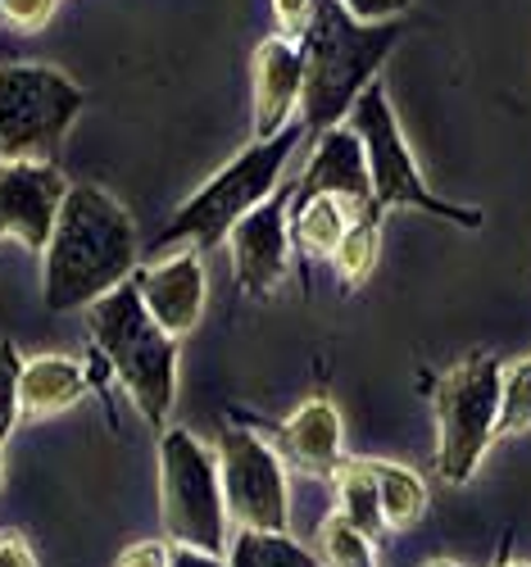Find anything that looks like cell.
<instances>
[{
	"instance_id": "1",
	"label": "cell",
	"mask_w": 531,
	"mask_h": 567,
	"mask_svg": "<svg viewBox=\"0 0 531 567\" xmlns=\"http://www.w3.org/2000/svg\"><path fill=\"white\" fill-rule=\"evenodd\" d=\"M136 272V223L95 182H73L41 250V300L51 313L86 309Z\"/></svg>"
},
{
	"instance_id": "2",
	"label": "cell",
	"mask_w": 531,
	"mask_h": 567,
	"mask_svg": "<svg viewBox=\"0 0 531 567\" xmlns=\"http://www.w3.org/2000/svg\"><path fill=\"white\" fill-rule=\"evenodd\" d=\"M400 23H359L341 0H318L300 37L305 86H300V127L318 141L341 127L355 101L377 82V69L396 51Z\"/></svg>"
},
{
	"instance_id": "3",
	"label": "cell",
	"mask_w": 531,
	"mask_h": 567,
	"mask_svg": "<svg viewBox=\"0 0 531 567\" xmlns=\"http://www.w3.org/2000/svg\"><path fill=\"white\" fill-rule=\"evenodd\" d=\"M86 332L101 363L123 382L136 413L164 432L177 400V341L146 313L132 277L95 305H86Z\"/></svg>"
},
{
	"instance_id": "4",
	"label": "cell",
	"mask_w": 531,
	"mask_h": 567,
	"mask_svg": "<svg viewBox=\"0 0 531 567\" xmlns=\"http://www.w3.org/2000/svg\"><path fill=\"white\" fill-rule=\"evenodd\" d=\"M305 127H286L273 141H255L236 159H227L196 196H186V205L164 223L160 246H191V250H214L227 241V231L246 218L255 205H264L277 186H282V168L292 164L296 146H300Z\"/></svg>"
},
{
	"instance_id": "5",
	"label": "cell",
	"mask_w": 531,
	"mask_h": 567,
	"mask_svg": "<svg viewBox=\"0 0 531 567\" xmlns=\"http://www.w3.org/2000/svg\"><path fill=\"white\" fill-rule=\"evenodd\" d=\"M82 105V86L64 69L6 64L0 69V164H55Z\"/></svg>"
},
{
	"instance_id": "6",
	"label": "cell",
	"mask_w": 531,
	"mask_h": 567,
	"mask_svg": "<svg viewBox=\"0 0 531 567\" xmlns=\"http://www.w3.org/2000/svg\"><path fill=\"white\" fill-rule=\"evenodd\" d=\"M500 372L496 354H468L441 372L431 386L437 404V472L450 486L472 482L487 450L496 445V417H500Z\"/></svg>"
},
{
	"instance_id": "7",
	"label": "cell",
	"mask_w": 531,
	"mask_h": 567,
	"mask_svg": "<svg viewBox=\"0 0 531 567\" xmlns=\"http://www.w3.org/2000/svg\"><path fill=\"white\" fill-rule=\"evenodd\" d=\"M160 517L173 545L227 554V504L218 486V458L186 427L160 436Z\"/></svg>"
},
{
	"instance_id": "8",
	"label": "cell",
	"mask_w": 531,
	"mask_h": 567,
	"mask_svg": "<svg viewBox=\"0 0 531 567\" xmlns=\"http://www.w3.org/2000/svg\"><path fill=\"white\" fill-rule=\"evenodd\" d=\"M346 127L359 136L364 146V159H368V177H372V200L377 209H396V205H409V209H422V214H437L446 223H459V227H481V214L468 209V205H450L441 200L431 186L422 182L413 155H409V141L400 132V118L391 110V96L386 86L372 82L364 96L355 101Z\"/></svg>"
},
{
	"instance_id": "9",
	"label": "cell",
	"mask_w": 531,
	"mask_h": 567,
	"mask_svg": "<svg viewBox=\"0 0 531 567\" xmlns=\"http://www.w3.org/2000/svg\"><path fill=\"white\" fill-rule=\"evenodd\" d=\"M218 486L227 504V523L236 532H273L282 536L292 523V495H286V463L277 450L241 422L218 432Z\"/></svg>"
},
{
	"instance_id": "10",
	"label": "cell",
	"mask_w": 531,
	"mask_h": 567,
	"mask_svg": "<svg viewBox=\"0 0 531 567\" xmlns=\"http://www.w3.org/2000/svg\"><path fill=\"white\" fill-rule=\"evenodd\" d=\"M292 200H296V182H282L264 205H255L227 231L236 287L255 300L273 296L286 277V264H292Z\"/></svg>"
},
{
	"instance_id": "11",
	"label": "cell",
	"mask_w": 531,
	"mask_h": 567,
	"mask_svg": "<svg viewBox=\"0 0 531 567\" xmlns=\"http://www.w3.org/2000/svg\"><path fill=\"white\" fill-rule=\"evenodd\" d=\"M69 186L55 164H0V241L10 236L41 255Z\"/></svg>"
},
{
	"instance_id": "12",
	"label": "cell",
	"mask_w": 531,
	"mask_h": 567,
	"mask_svg": "<svg viewBox=\"0 0 531 567\" xmlns=\"http://www.w3.org/2000/svg\"><path fill=\"white\" fill-rule=\"evenodd\" d=\"M132 287L146 305V313L164 327L173 341H182L186 332H196V322L205 313L210 300V277H205V259L201 250H173L146 268L132 272Z\"/></svg>"
},
{
	"instance_id": "13",
	"label": "cell",
	"mask_w": 531,
	"mask_h": 567,
	"mask_svg": "<svg viewBox=\"0 0 531 567\" xmlns=\"http://www.w3.org/2000/svg\"><path fill=\"white\" fill-rule=\"evenodd\" d=\"M300 86H305V60H300V41L286 37H264L259 51L251 60V127L255 141H273L277 132L292 127L300 110Z\"/></svg>"
},
{
	"instance_id": "14",
	"label": "cell",
	"mask_w": 531,
	"mask_h": 567,
	"mask_svg": "<svg viewBox=\"0 0 531 567\" xmlns=\"http://www.w3.org/2000/svg\"><path fill=\"white\" fill-rule=\"evenodd\" d=\"M305 196H341L359 209H377L368 159H364V146L350 127H331L327 136H318V146L305 164V177L296 182V200H305Z\"/></svg>"
},
{
	"instance_id": "15",
	"label": "cell",
	"mask_w": 531,
	"mask_h": 567,
	"mask_svg": "<svg viewBox=\"0 0 531 567\" xmlns=\"http://www.w3.org/2000/svg\"><path fill=\"white\" fill-rule=\"evenodd\" d=\"M86 386H91V372L73 354H32L19 368V417L23 422L60 417L73 404H82Z\"/></svg>"
},
{
	"instance_id": "16",
	"label": "cell",
	"mask_w": 531,
	"mask_h": 567,
	"mask_svg": "<svg viewBox=\"0 0 531 567\" xmlns=\"http://www.w3.org/2000/svg\"><path fill=\"white\" fill-rule=\"evenodd\" d=\"M282 454L309 477H331L341 467V413L331 400L314 395L282 422Z\"/></svg>"
},
{
	"instance_id": "17",
	"label": "cell",
	"mask_w": 531,
	"mask_h": 567,
	"mask_svg": "<svg viewBox=\"0 0 531 567\" xmlns=\"http://www.w3.org/2000/svg\"><path fill=\"white\" fill-rule=\"evenodd\" d=\"M359 214H368V209H359V205H350L341 196H305V200H292V246H300V255L309 264L331 259Z\"/></svg>"
},
{
	"instance_id": "18",
	"label": "cell",
	"mask_w": 531,
	"mask_h": 567,
	"mask_svg": "<svg viewBox=\"0 0 531 567\" xmlns=\"http://www.w3.org/2000/svg\"><path fill=\"white\" fill-rule=\"evenodd\" d=\"M372 482H377V508H381V527L386 536L413 532L427 517V482L405 463H386L372 458Z\"/></svg>"
},
{
	"instance_id": "19",
	"label": "cell",
	"mask_w": 531,
	"mask_h": 567,
	"mask_svg": "<svg viewBox=\"0 0 531 567\" xmlns=\"http://www.w3.org/2000/svg\"><path fill=\"white\" fill-rule=\"evenodd\" d=\"M327 482H331V495H336V513H341L350 527H359L368 540L386 536V527H381V508H377L372 458H341V467H336Z\"/></svg>"
},
{
	"instance_id": "20",
	"label": "cell",
	"mask_w": 531,
	"mask_h": 567,
	"mask_svg": "<svg viewBox=\"0 0 531 567\" xmlns=\"http://www.w3.org/2000/svg\"><path fill=\"white\" fill-rule=\"evenodd\" d=\"M377 259H381V209H368V214H359V218L350 223L346 241L336 246V255H331L327 264L336 268V277H341L350 291H359L364 281L372 277Z\"/></svg>"
},
{
	"instance_id": "21",
	"label": "cell",
	"mask_w": 531,
	"mask_h": 567,
	"mask_svg": "<svg viewBox=\"0 0 531 567\" xmlns=\"http://www.w3.org/2000/svg\"><path fill=\"white\" fill-rule=\"evenodd\" d=\"M227 567H318V558L286 532H236V540H227Z\"/></svg>"
},
{
	"instance_id": "22",
	"label": "cell",
	"mask_w": 531,
	"mask_h": 567,
	"mask_svg": "<svg viewBox=\"0 0 531 567\" xmlns=\"http://www.w3.org/2000/svg\"><path fill=\"white\" fill-rule=\"evenodd\" d=\"M314 558H318V567H377V558H372V540H368L359 527H350L336 508L323 517Z\"/></svg>"
},
{
	"instance_id": "23",
	"label": "cell",
	"mask_w": 531,
	"mask_h": 567,
	"mask_svg": "<svg viewBox=\"0 0 531 567\" xmlns=\"http://www.w3.org/2000/svg\"><path fill=\"white\" fill-rule=\"evenodd\" d=\"M531 427V354L504 363L500 372V417H496V441L518 436Z\"/></svg>"
},
{
	"instance_id": "24",
	"label": "cell",
	"mask_w": 531,
	"mask_h": 567,
	"mask_svg": "<svg viewBox=\"0 0 531 567\" xmlns=\"http://www.w3.org/2000/svg\"><path fill=\"white\" fill-rule=\"evenodd\" d=\"M19 368H23V354L14 350V341H0V445L23 422L19 417Z\"/></svg>"
},
{
	"instance_id": "25",
	"label": "cell",
	"mask_w": 531,
	"mask_h": 567,
	"mask_svg": "<svg viewBox=\"0 0 531 567\" xmlns=\"http://www.w3.org/2000/svg\"><path fill=\"white\" fill-rule=\"evenodd\" d=\"M60 14V0H0V28L10 32H41Z\"/></svg>"
},
{
	"instance_id": "26",
	"label": "cell",
	"mask_w": 531,
	"mask_h": 567,
	"mask_svg": "<svg viewBox=\"0 0 531 567\" xmlns=\"http://www.w3.org/2000/svg\"><path fill=\"white\" fill-rule=\"evenodd\" d=\"M268 6H273V19H277V37L300 41L314 10H318V0H268Z\"/></svg>"
},
{
	"instance_id": "27",
	"label": "cell",
	"mask_w": 531,
	"mask_h": 567,
	"mask_svg": "<svg viewBox=\"0 0 531 567\" xmlns=\"http://www.w3.org/2000/svg\"><path fill=\"white\" fill-rule=\"evenodd\" d=\"M114 567H173V545L169 540H132Z\"/></svg>"
},
{
	"instance_id": "28",
	"label": "cell",
	"mask_w": 531,
	"mask_h": 567,
	"mask_svg": "<svg viewBox=\"0 0 531 567\" xmlns=\"http://www.w3.org/2000/svg\"><path fill=\"white\" fill-rule=\"evenodd\" d=\"M359 23H400L413 0H341Z\"/></svg>"
},
{
	"instance_id": "29",
	"label": "cell",
	"mask_w": 531,
	"mask_h": 567,
	"mask_svg": "<svg viewBox=\"0 0 531 567\" xmlns=\"http://www.w3.org/2000/svg\"><path fill=\"white\" fill-rule=\"evenodd\" d=\"M0 567H37V554L23 532H0Z\"/></svg>"
},
{
	"instance_id": "30",
	"label": "cell",
	"mask_w": 531,
	"mask_h": 567,
	"mask_svg": "<svg viewBox=\"0 0 531 567\" xmlns=\"http://www.w3.org/2000/svg\"><path fill=\"white\" fill-rule=\"evenodd\" d=\"M173 567H227L223 554H205V549H182L173 545Z\"/></svg>"
},
{
	"instance_id": "31",
	"label": "cell",
	"mask_w": 531,
	"mask_h": 567,
	"mask_svg": "<svg viewBox=\"0 0 531 567\" xmlns=\"http://www.w3.org/2000/svg\"><path fill=\"white\" fill-rule=\"evenodd\" d=\"M422 567H459V563H450V558H431V563H422Z\"/></svg>"
},
{
	"instance_id": "32",
	"label": "cell",
	"mask_w": 531,
	"mask_h": 567,
	"mask_svg": "<svg viewBox=\"0 0 531 567\" xmlns=\"http://www.w3.org/2000/svg\"><path fill=\"white\" fill-rule=\"evenodd\" d=\"M0 491H6V454H0Z\"/></svg>"
},
{
	"instance_id": "33",
	"label": "cell",
	"mask_w": 531,
	"mask_h": 567,
	"mask_svg": "<svg viewBox=\"0 0 531 567\" xmlns=\"http://www.w3.org/2000/svg\"><path fill=\"white\" fill-rule=\"evenodd\" d=\"M504 567H531V563H504Z\"/></svg>"
}]
</instances>
